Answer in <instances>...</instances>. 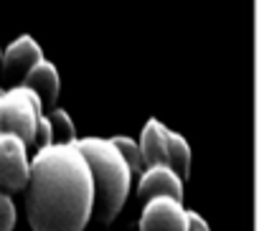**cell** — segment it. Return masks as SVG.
<instances>
[{
	"mask_svg": "<svg viewBox=\"0 0 259 231\" xmlns=\"http://www.w3.org/2000/svg\"><path fill=\"white\" fill-rule=\"evenodd\" d=\"M28 148L21 137L0 132V191H21L28 183Z\"/></svg>",
	"mask_w": 259,
	"mask_h": 231,
	"instance_id": "cell-4",
	"label": "cell"
},
{
	"mask_svg": "<svg viewBox=\"0 0 259 231\" xmlns=\"http://www.w3.org/2000/svg\"><path fill=\"white\" fill-rule=\"evenodd\" d=\"M46 145H54V137H51V125H49V117L41 114L38 122H36V130H33V137L28 140L26 148H33V150H41Z\"/></svg>",
	"mask_w": 259,
	"mask_h": 231,
	"instance_id": "cell-13",
	"label": "cell"
},
{
	"mask_svg": "<svg viewBox=\"0 0 259 231\" xmlns=\"http://www.w3.org/2000/svg\"><path fill=\"white\" fill-rule=\"evenodd\" d=\"M140 155L145 168L148 165H160L168 160V127L158 120H148L143 132H140Z\"/></svg>",
	"mask_w": 259,
	"mask_h": 231,
	"instance_id": "cell-9",
	"label": "cell"
},
{
	"mask_svg": "<svg viewBox=\"0 0 259 231\" xmlns=\"http://www.w3.org/2000/svg\"><path fill=\"white\" fill-rule=\"evenodd\" d=\"M71 145L84 155L92 175V188H94L92 213L97 216V221L109 223L127 201L133 173H130L119 150L107 137H81L74 140Z\"/></svg>",
	"mask_w": 259,
	"mask_h": 231,
	"instance_id": "cell-2",
	"label": "cell"
},
{
	"mask_svg": "<svg viewBox=\"0 0 259 231\" xmlns=\"http://www.w3.org/2000/svg\"><path fill=\"white\" fill-rule=\"evenodd\" d=\"M140 231H186V208L170 196L145 201L140 213Z\"/></svg>",
	"mask_w": 259,
	"mask_h": 231,
	"instance_id": "cell-5",
	"label": "cell"
},
{
	"mask_svg": "<svg viewBox=\"0 0 259 231\" xmlns=\"http://www.w3.org/2000/svg\"><path fill=\"white\" fill-rule=\"evenodd\" d=\"M41 59H44V51H41V46H38L31 36H18V38L3 51V56H0L6 76L13 79V81H18V84H21V79L28 74V69H31L33 64H38Z\"/></svg>",
	"mask_w": 259,
	"mask_h": 231,
	"instance_id": "cell-7",
	"label": "cell"
},
{
	"mask_svg": "<svg viewBox=\"0 0 259 231\" xmlns=\"http://www.w3.org/2000/svg\"><path fill=\"white\" fill-rule=\"evenodd\" d=\"M46 117H49V125H51L54 145H71L76 140V127H74L66 109L51 107V114H46Z\"/></svg>",
	"mask_w": 259,
	"mask_h": 231,
	"instance_id": "cell-11",
	"label": "cell"
},
{
	"mask_svg": "<svg viewBox=\"0 0 259 231\" xmlns=\"http://www.w3.org/2000/svg\"><path fill=\"white\" fill-rule=\"evenodd\" d=\"M165 165L178 173V178H188L191 173V148L181 132L168 130V160Z\"/></svg>",
	"mask_w": 259,
	"mask_h": 231,
	"instance_id": "cell-10",
	"label": "cell"
},
{
	"mask_svg": "<svg viewBox=\"0 0 259 231\" xmlns=\"http://www.w3.org/2000/svg\"><path fill=\"white\" fill-rule=\"evenodd\" d=\"M186 231H208V223L203 221L201 213L186 211Z\"/></svg>",
	"mask_w": 259,
	"mask_h": 231,
	"instance_id": "cell-15",
	"label": "cell"
},
{
	"mask_svg": "<svg viewBox=\"0 0 259 231\" xmlns=\"http://www.w3.org/2000/svg\"><path fill=\"white\" fill-rule=\"evenodd\" d=\"M138 196L143 201L155 198V196H170L176 201H183V178H178L176 170H170L165 163L160 165H148L140 173V186Z\"/></svg>",
	"mask_w": 259,
	"mask_h": 231,
	"instance_id": "cell-6",
	"label": "cell"
},
{
	"mask_svg": "<svg viewBox=\"0 0 259 231\" xmlns=\"http://www.w3.org/2000/svg\"><path fill=\"white\" fill-rule=\"evenodd\" d=\"M0 56H3V51H0Z\"/></svg>",
	"mask_w": 259,
	"mask_h": 231,
	"instance_id": "cell-17",
	"label": "cell"
},
{
	"mask_svg": "<svg viewBox=\"0 0 259 231\" xmlns=\"http://www.w3.org/2000/svg\"><path fill=\"white\" fill-rule=\"evenodd\" d=\"M41 114H44V104L38 94L23 84H16L13 89L3 91V102H0V132H11L28 145Z\"/></svg>",
	"mask_w": 259,
	"mask_h": 231,
	"instance_id": "cell-3",
	"label": "cell"
},
{
	"mask_svg": "<svg viewBox=\"0 0 259 231\" xmlns=\"http://www.w3.org/2000/svg\"><path fill=\"white\" fill-rule=\"evenodd\" d=\"M23 86H28L31 91L38 94L41 104L46 107H56V99H59V89H61V79H59V71L51 61L41 59L38 64H33L28 69V74L21 79Z\"/></svg>",
	"mask_w": 259,
	"mask_h": 231,
	"instance_id": "cell-8",
	"label": "cell"
},
{
	"mask_svg": "<svg viewBox=\"0 0 259 231\" xmlns=\"http://www.w3.org/2000/svg\"><path fill=\"white\" fill-rule=\"evenodd\" d=\"M0 102H3V89H0Z\"/></svg>",
	"mask_w": 259,
	"mask_h": 231,
	"instance_id": "cell-16",
	"label": "cell"
},
{
	"mask_svg": "<svg viewBox=\"0 0 259 231\" xmlns=\"http://www.w3.org/2000/svg\"><path fill=\"white\" fill-rule=\"evenodd\" d=\"M92 203V175L74 145L36 150L26 183V211L33 231H84Z\"/></svg>",
	"mask_w": 259,
	"mask_h": 231,
	"instance_id": "cell-1",
	"label": "cell"
},
{
	"mask_svg": "<svg viewBox=\"0 0 259 231\" xmlns=\"http://www.w3.org/2000/svg\"><path fill=\"white\" fill-rule=\"evenodd\" d=\"M13 226H16V203L6 191H0V231H13Z\"/></svg>",
	"mask_w": 259,
	"mask_h": 231,
	"instance_id": "cell-14",
	"label": "cell"
},
{
	"mask_svg": "<svg viewBox=\"0 0 259 231\" xmlns=\"http://www.w3.org/2000/svg\"><path fill=\"white\" fill-rule=\"evenodd\" d=\"M112 145L119 150V155L124 158V163H127V168H130L133 175H140L145 170V163H143V155H140V148H138L135 140H130L124 135H117V137H112Z\"/></svg>",
	"mask_w": 259,
	"mask_h": 231,
	"instance_id": "cell-12",
	"label": "cell"
}]
</instances>
